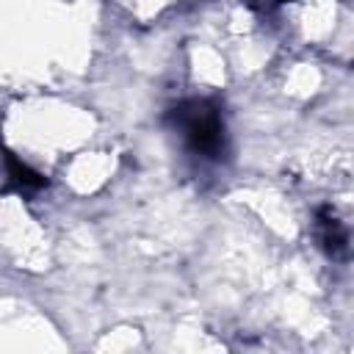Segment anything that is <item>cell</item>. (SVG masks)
Returning <instances> with one entry per match:
<instances>
[{
	"instance_id": "obj_1",
	"label": "cell",
	"mask_w": 354,
	"mask_h": 354,
	"mask_svg": "<svg viewBox=\"0 0 354 354\" xmlns=\"http://www.w3.org/2000/svg\"><path fill=\"white\" fill-rule=\"evenodd\" d=\"M169 119L174 122V127L183 133L185 144L196 155L218 158L224 152V124L216 105H210L207 100L183 102L169 113Z\"/></svg>"
},
{
	"instance_id": "obj_2",
	"label": "cell",
	"mask_w": 354,
	"mask_h": 354,
	"mask_svg": "<svg viewBox=\"0 0 354 354\" xmlns=\"http://www.w3.org/2000/svg\"><path fill=\"white\" fill-rule=\"evenodd\" d=\"M318 241L321 246L326 249L329 257H346L348 252V238H346V230L340 227V221L329 213H318Z\"/></svg>"
},
{
	"instance_id": "obj_3",
	"label": "cell",
	"mask_w": 354,
	"mask_h": 354,
	"mask_svg": "<svg viewBox=\"0 0 354 354\" xmlns=\"http://www.w3.org/2000/svg\"><path fill=\"white\" fill-rule=\"evenodd\" d=\"M6 169H8V185H17L19 191H39L47 185V180L39 171H33L28 163H22L14 155L6 158Z\"/></svg>"
}]
</instances>
